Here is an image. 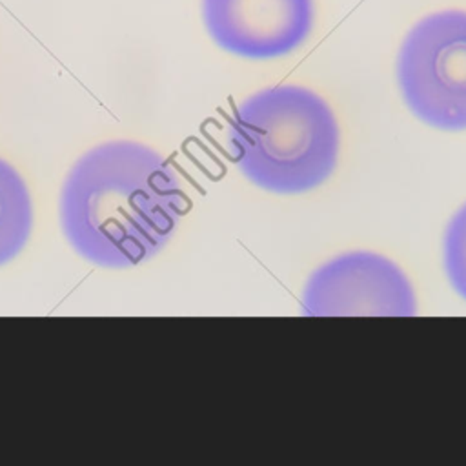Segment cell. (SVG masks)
<instances>
[{"mask_svg":"<svg viewBox=\"0 0 466 466\" xmlns=\"http://www.w3.org/2000/svg\"><path fill=\"white\" fill-rule=\"evenodd\" d=\"M309 317H411L415 293L397 264L370 251H351L317 268L302 293Z\"/></svg>","mask_w":466,"mask_h":466,"instance_id":"cell-4","label":"cell"},{"mask_svg":"<svg viewBox=\"0 0 466 466\" xmlns=\"http://www.w3.org/2000/svg\"><path fill=\"white\" fill-rule=\"evenodd\" d=\"M33 211L25 182L0 158V266L15 258L31 233Z\"/></svg>","mask_w":466,"mask_h":466,"instance_id":"cell-6","label":"cell"},{"mask_svg":"<svg viewBox=\"0 0 466 466\" xmlns=\"http://www.w3.org/2000/svg\"><path fill=\"white\" fill-rule=\"evenodd\" d=\"M184 211L173 166L129 140L87 151L60 193V224L71 248L102 268H127L153 257Z\"/></svg>","mask_w":466,"mask_h":466,"instance_id":"cell-1","label":"cell"},{"mask_svg":"<svg viewBox=\"0 0 466 466\" xmlns=\"http://www.w3.org/2000/svg\"><path fill=\"white\" fill-rule=\"evenodd\" d=\"M444 269L453 289L466 300V204L453 215L446 228Z\"/></svg>","mask_w":466,"mask_h":466,"instance_id":"cell-7","label":"cell"},{"mask_svg":"<svg viewBox=\"0 0 466 466\" xmlns=\"http://www.w3.org/2000/svg\"><path fill=\"white\" fill-rule=\"evenodd\" d=\"M213 42L242 58L269 60L306 42L315 22L313 0H202Z\"/></svg>","mask_w":466,"mask_h":466,"instance_id":"cell-5","label":"cell"},{"mask_svg":"<svg viewBox=\"0 0 466 466\" xmlns=\"http://www.w3.org/2000/svg\"><path fill=\"white\" fill-rule=\"evenodd\" d=\"M397 82L419 120L442 131L466 129V11L426 15L406 33Z\"/></svg>","mask_w":466,"mask_h":466,"instance_id":"cell-3","label":"cell"},{"mask_svg":"<svg viewBox=\"0 0 466 466\" xmlns=\"http://www.w3.org/2000/svg\"><path fill=\"white\" fill-rule=\"evenodd\" d=\"M340 133L328 102L300 86H273L248 96L228 124L233 162L255 186L304 193L335 169Z\"/></svg>","mask_w":466,"mask_h":466,"instance_id":"cell-2","label":"cell"}]
</instances>
